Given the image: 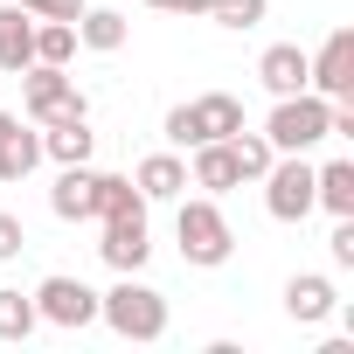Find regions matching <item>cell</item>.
I'll use <instances>...</instances> for the list:
<instances>
[{
	"label": "cell",
	"mask_w": 354,
	"mask_h": 354,
	"mask_svg": "<svg viewBox=\"0 0 354 354\" xmlns=\"http://www.w3.org/2000/svg\"><path fill=\"white\" fill-rule=\"evenodd\" d=\"M174 236H181V264H195V271H216L236 250V230H230V216H223L216 195H195V202L181 195V209H174Z\"/></svg>",
	"instance_id": "cell-1"
},
{
	"label": "cell",
	"mask_w": 354,
	"mask_h": 354,
	"mask_svg": "<svg viewBox=\"0 0 354 354\" xmlns=\"http://www.w3.org/2000/svg\"><path fill=\"white\" fill-rule=\"evenodd\" d=\"M97 319L118 340H167V299L153 285H139V271H118V285L97 292Z\"/></svg>",
	"instance_id": "cell-2"
},
{
	"label": "cell",
	"mask_w": 354,
	"mask_h": 354,
	"mask_svg": "<svg viewBox=\"0 0 354 354\" xmlns=\"http://www.w3.org/2000/svg\"><path fill=\"white\" fill-rule=\"evenodd\" d=\"M264 139H271V153H313L319 139H333V97H319V91L278 97L264 118Z\"/></svg>",
	"instance_id": "cell-3"
},
{
	"label": "cell",
	"mask_w": 354,
	"mask_h": 354,
	"mask_svg": "<svg viewBox=\"0 0 354 354\" xmlns=\"http://www.w3.org/2000/svg\"><path fill=\"white\" fill-rule=\"evenodd\" d=\"M21 97H28V118L35 125H70V118H91L77 77H63L56 63H28L21 70Z\"/></svg>",
	"instance_id": "cell-4"
},
{
	"label": "cell",
	"mask_w": 354,
	"mask_h": 354,
	"mask_svg": "<svg viewBox=\"0 0 354 354\" xmlns=\"http://www.w3.org/2000/svg\"><path fill=\"white\" fill-rule=\"evenodd\" d=\"M264 209H271V223H306L313 216V160L306 153H278L264 167Z\"/></svg>",
	"instance_id": "cell-5"
},
{
	"label": "cell",
	"mask_w": 354,
	"mask_h": 354,
	"mask_svg": "<svg viewBox=\"0 0 354 354\" xmlns=\"http://www.w3.org/2000/svg\"><path fill=\"white\" fill-rule=\"evenodd\" d=\"M35 313H42V326L84 333V326H97V292H91L84 278H70V271H49V278L35 285Z\"/></svg>",
	"instance_id": "cell-6"
},
{
	"label": "cell",
	"mask_w": 354,
	"mask_h": 354,
	"mask_svg": "<svg viewBox=\"0 0 354 354\" xmlns=\"http://www.w3.org/2000/svg\"><path fill=\"white\" fill-rule=\"evenodd\" d=\"M306 91H319L333 104L354 97V28H333L319 42V56H306Z\"/></svg>",
	"instance_id": "cell-7"
},
{
	"label": "cell",
	"mask_w": 354,
	"mask_h": 354,
	"mask_svg": "<svg viewBox=\"0 0 354 354\" xmlns=\"http://www.w3.org/2000/svg\"><path fill=\"white\" fill-rule=\"evenodd\" d=\"M97 257H104L111 271H146V257H153V223H146V209H125V216H104V236H97Z\"/></svg>",
	"instance_id": "cell-8"
},
{
	"label": "cell",
	"mask_w": 354,
	"mask_h": 354,
	"mask_svg": "<svg viewBox=\"0 0 354 354\" xmlns=\"http://www.w3.org/2000/svg\"><path fill=\"white\" fill-rule=\"evenodd\" d=\"M333 306H340V285H333L326 271H299V278L285 285V313H292L299 326H319V319H333Z\"/></svg>",
	"instance_id": "cell-9"
},
{
	"label": "cell",
	"mask_w": 354,
	"mask_h": 354,
	"mask_svg": "<svg viewBox=\"0 0 354 354\" xmlns=\"http://www.w3.org/2000/svg\"><path fill=\"white\" fill-rule=\"evenodd\" d=\"M132 188H139L146 202H181V195H188V160H181V153H146L139 174H132Z\"/></svg>",
	"instance_id": "cell-10"
},
{
	"label": "cell",
	"mask_w": 354,
	"mask_h": 354,
	"mask_svg": "<svg viewBox=\"0 0 354 354\" xmlns=\"http://www.w3.org/2000/svg\"><path fill=\"white\" fill-rule=\"evenodd\" d=\"M91 181H97V174H91L84 160L63 167L56 188H49V216H56V223H97V209H91Z\"/></svg>",
	"instance_id": "cell-11"
},
{
	"label": "cell",
	"mask_w": 354,
	"mask_h": 354,
	"mask_svg": "<svg viewBox=\"0 0 354 354\" xmlns=\"http://www.w3.org/2000/svg\"><path fill=\"white\" fill-rule=\"evenodd\" d=\"M257 84H264L271 97L306 91V49H299V42H271V49L257 56Z\"/></svg>",
	"instance_id": "cell-12"
},
{
	"label": "cell",
	"mask_w": 354,
	"mask_h": 354,
	"mask_svg": "<svg viewBox=\"0 0 354 354\" xmlns=\"http://www.w3.org/2000/svg\"><path fill=\"white\" fill-rule=\"evenodd\" d=\"M28 63H35V15L8 0V8H0V70L21 77Z\"/></svg>",
	"instance_id": "cell-13"
},
{
	"label": "cell",
	"mask_w": 354,
	"mask_h": 354,
	"mask_svg": "<svg viewBox=\"0 0 354 354\" xmlns=\"http://www.w3.org/2000/svg\"><path fill=\"white\" fill-rule=\"evenodd\" d=\"M188 153H195V174H188V181H195L202 195L243 188V174H236V160H230V139H202V146H188Z\"/></svg>",
	"instance_id": "cell-14"
},
{
	"label": "cell",
	"mask_w": 354,
	"mask_h": 354,
	"mask_svg": "<svg viewBox=\"0 0 354 354\" xmlns=\"http://www.w3.org/2000/svg\"><path fill=\"white\" fill-rule=\"evenodd\" d=\"M125 35H132V21L118 8H84L77 15V49H91V56H118Z\"/></svg>",
	"instance_id": "cell-15"
},
{
	"label": "cell",
	"mask_w": 354,
	"mask_h": 354,
	"mask_svg": "<svg viewBox=\"0 0 354 354\" xmlns=\"http://www.w3.org/2000/svg\"><path fill=\"white\" fill-rule=\"evenodd\" d=\"M188 118H195V146H202V139H230V132H243V104H236L230 91H202V97L188 104Z\"/></svg>",
	"instance_id": "cell-16"
},
{
	"label": "cell",
	"mask_w": 354,
	"mask_h": 354,
	"mask_svg": "<svg viewBox=\"0 0 354 354\" xmlns=\"http://www.w3.org/2000/svg\"><path fill=\"white\" fill-rule=\"evenodd\" d=\"M35 167H42V125L28 132V125L15 118L8 132H0V181H28Z\"/></svg>",
	"instance_id": "cell-17"
},
{
	"label": "cell",
	"mask_w": 354,
	"mask_h": 354,
	"mask_svg": "<svg viewBox=\"0 0 354 354\" xmlns=\"http://www.w3.org/2000/svg\"><path fill=\"white\" fill-rule=\"evenodd\" d=\"M313 209H326V216H354V160H326V167H313Z\"/></svg>",
	"instance_id": "cell-18"
},
{
	"label": "cell",
	"mask_w": 354,
	"mask_h": 354,
	"mask_svg": "<svg viewBox=\"0 0 354 354\" xmlns=\"http://www.w3.org/2000/svg\"><path fill=\"white\" fill-rule=\"evenodd\" d=\"M91 146H97L91 118H70V125H42V160H56V167H77V160H91Z\"/></svg>",
	"instance_id": "cell-19"
},
{
	"label": "cell",
	"mask_w": 354,
	"mask_h": 354,
	"mask_svg": "<svg viewBox=\"0 0 354 354\" xmlns=\"http://www.w3.org/2000/svg\"><path fill=\"white\" fill-rule=\"evenodd\" d=\"M91 209H97V223L104 216H125V209H153L132 181H125V174H97V181H91Z\"/></svg>",
	"instance_id": "cell-20"
},
{
	"label": "cell",
	"mask_w": 354,
	"mask_h": 354,
	"mask_svg": "<svg viewBox=\"0 0 354 354\" xmlns=\"http://www.w3.org/2000/svg\"><path fill=\"white\" fill-rule=\"evenodd\" d=\"M35 326H42V313H35V292L0 285V340H28Z\"/></svg>",
	"instance_id": "cell-21"
},
{
	"label": "cell",
	"mask_w": 354,
	"mask_h": 354,
	"mask_svg": "<svg viewBox=\"0 0 354 354\" xmlns=\"http://www.w3.org/2000/svg\"><path fill=\"white\" fill-rule=\"evenodd\" d=\"M70 56H77V21H35V63L70 70Z\"/></svg>",
	"instance_id": "cell-22"
},
{
	"label": "cell",
	"mask_w": 354,
	"mask_h": 354,
	"mask_svg": "<svg viewBox=\"0 0 354 354\" xmlns=\"http://www.w3.org/2000/svg\"><path fill=\"white\" fill-rule=\"evenodd\" d=\"M230 160H236L243 181H264V167H271L278 153H271V139H264V132H230Z\"/></svg>",
	"instance_id": "cell-23"
},
{
	"label": "cell",
	"mask_w": 354,
	"mask_h": 354,
	"mask_svg": "<svg viewBox=\"0 0 354 354\" xmlns=\"http://www.w3.org/2000/svg\"><path fill=\"white\" fill-rule=\"evenodd\" d=\"M264 15H271V0H216V8H209L216 28H257Z\"/></svg>",
	"instance_id": "cell-24"
},
{
	"label": "cell",
	"mask_w": 354,
	"mask_h": 354,
	"mask_svg": "<svg viewBox=\"0 0 354 354\" xmlns=\"http://www.w3.org/2000/svg\"><path fill=\"white\" fill-rule=\"evenodd\" d=\"M326 250H333V264H340V271H354V216H333V236H326Z\"/></svg>",
	"instance_id": "cell-25"
},
{
	"label": "cell",
	"mask_w": 354,
	"mask_h": 354,
	"mask_svg": "<svg viewBox=\"0 0 354 354\" xmlns=\"http://www.w3.org/2000/svg\"><path fill=\"white\" fill-rule=\"evenodd\" d=\"M15 8H28L35 21H77V15H84V0H15Z\"/></svg>",
	"instance_id": "cell-26"
},
{
	"label": "cell",
	"mask_w": 354,
	"mask_h": 354,
	"mask_svg": "<svg viewBox=\"0 0 354 354\" xmlns=\"http://www.w3.org/2000/svg\"><path fill=\"white\" fill-rule=\"evenodd\" d=\"M28 250V230H21V216H8V209H0V264H15Z\"/></svg>",
	"instance_id": "cell-27"
},
{
	"label": "cell",
	"mask_w": 354,
	"mask_h": 354,
	"mask_svg": "<svg viewBox=\"0 0 354 354\" xmlns=\"http://www.w3.org/2000/svg\"><path fill=\"white\" fill-rule=\"evenodd\" d=\"M167 139H174V146H195V118H188V104L167 111Z\"/></svg>",
	"instance_id": "cell-28"
},
{
	"label": "cell",
	"mask_w": 354,
	"mask_h": 354,
	"mask_svg": "<svg viewBox=\"0 0 354 354\" xmlns=\"http://www.w3.org/2000/svg\"><path fill=\"white\" fill-rule=\"evenodd\" d=\"M209 8H216V0H174L167 15H195V21H209Z\"/></svg>",
	"instance_id": "cell-29"
},
{
	"label": "cell",
	"mask_w": 354,
	"mask_h": 354,
	"mask_svg": "<svg viewBox=\"0 0 354 354\" xmlns=\"http://www.w3.org/2000/svg\"><path fill=\"white\" fill-rule=\"evenodd\" d=\"M146 8H174V0H146Z\"/></svg>",
	"instance_id": "cell-30"
}]
</instances>
